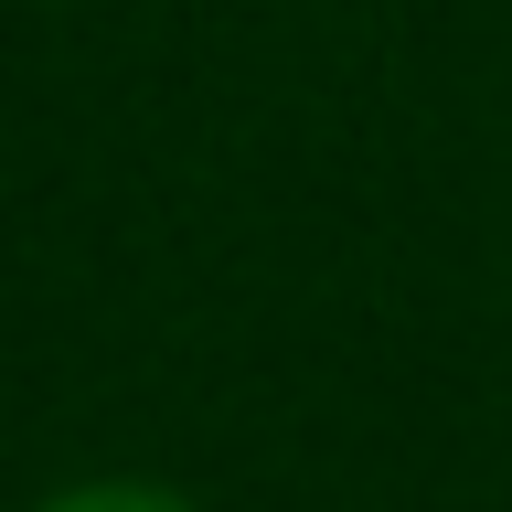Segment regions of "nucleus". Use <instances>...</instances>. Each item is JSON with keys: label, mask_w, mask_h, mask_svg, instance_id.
<instances>
[{"label": "nucleus", "mask_w": 512, "mask_h": 512, "mask_svg": "<svg viewBox=\"0 0 512 512\" xmlns=\"http://www.w3.org/2000/svg\"><path fill=\"white\" fill-rule=\"evenodd\" d=\"M32 512H203L192 491H160V480H75V491H54V502Z\"/></svg>", "instance_id": "obj_1"}]
</instances>
